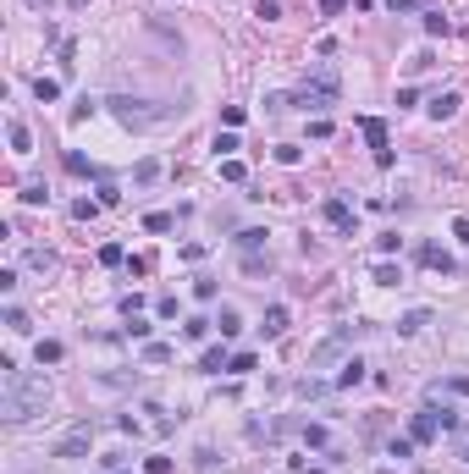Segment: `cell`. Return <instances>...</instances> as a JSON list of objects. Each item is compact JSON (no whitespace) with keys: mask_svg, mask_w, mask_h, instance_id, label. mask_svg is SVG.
<instances>
[{"mask_svg":"<svg viewBox=\"0 0 469 474\" xmlns=\"http://www.w3.org/2000/svg\"><path fill=\"white\" fill-rule=\"evenodd\" d=\"M128 336H133V342H150V320H138V314H133V326H128Z\"/></svg>","mask_w":469,"mask_h":474,"instance_id":"38","label":"cell"},{"mask_svg":"<svg viewBox=\"0 0 469 474\" xmlns=\"http://www.w3.org/2000/svg\"><path fill=\"white\" fill-rule=\"evenodd\" d=\"M420 265H426V270H442V276H458V259H453L442 243H420Z\"/></svg>","mask_w":469,"mask_h":474,"instance_id":"6","label":"cell"},{"mask_svg":"<svg viewBox=\"0 0 469 474\" xmlns=\"http://www.w3.org/2000/svg\"><path fill=\"white\" fill-rule=\"evenodd\" d=\"M426 326H431V314H426V309H408L403 320H398V331H403V336H414V331H426Z\"/></svg>","mask_w":469,"mask_h":474,"instance_id":"11","label":"cell"},{"mask_svg":"<svg viewBox=\"0 0 469 474\" xmlns=\"http://www.w3.org/2000/svg\"><path fill=\"white\" fill-rule=\"evenodd\" d=\"M22 205H44V199H50V193H44V182H22V193H17Z\"/></svg>","mask_w":469,"mask_h":474,"instance_id":"24","label":"cell"},{"mask_svg":"<svg viewBox=\"0 0 469 474\" xmlns=\"http://www.w3.org/2000/svg\"><path fill=\"white\" fill-rule=\"evenodd\" d=\"M6 331H17V336H22V331H28V314H22V309H6Z\"/></svg>","mask_w":469,"mask_h":474,"instance_id":"37","label":"cell"},{"mask_svg":"<svg viewBox=\"0 0 469 474\" xmlns=\"http://www.w3.org/2000/svg\"><path fill=\"white\" fill-rule=\"evenodd\" d=\"M277 160H282V165H299V160H304V149H293V144H277Z\"/></svg>","mask_w":469,"mask_h":474,"instance_id":"36","label":"cell"},{"mask_svg":"<svg viewBox=\"0 0 469 474\" xmlns=\"http://www.w3.org/2000/svg\"><path fill=\"white\" fill-rule=\"evenodd\" d=\"M458 105H464L458 94H436L426 110H431V122H453V116H458Z\"/></svg>","mask_w":469,"mask_h":474,"instance_id":"9","label":"cell"},{"mask_svg":"<svg viewBox=\"0 0 469 474\" xmlns=\"http://www.w3.org/2000/svg\"><path fill=\"white\" fill-rule=\"evenodd\" d=\"M44 403H50L44 375L17 370V359H0V419L6 425H28L34 413H44Z\"/></svg>","mask_w":469,"mask_h":474,"instance_id":"1","label":"cell"},{"mask_svg":"<svg viewBox=\"0 0 469 474\" xmlns=\"http://www.w3.org/2000/svg\"><path fill=\"white\" fill-rule=\"evenodd\" d=\"M232 149H237V133H215V155L221 160H232Z\"/></svg>","mask_w":469,"mask_h":474,"instance_id":"27","label":"cell"},{"mask_svg":"<svg viewBox=\"0 0 469 474\" xmlns=\"http://www.w3.org/2000/svg\"><path fill=\"white\" fill-rule=\"evenodd\" d=\"M105 110L128 127V133H150V127H166L171 116H182V105H171V100H138V94H110Z\"/></svg>","mask_w":469,"mask_h":474,"instance_id":"2","label":"cell"},{"mask_svg":"<svg viewBox=\"0 0 469 474\" xmlns=\"http://www.w3.org/2000/svg\"><path fill=\"white\" fill-rule=\"evenodd\" d=\"M398 282H403L398 265H376V287H398Z\"/></svg>","mask_w":469,"mask_h":474,"instance_id":"23","label":"cell"},{"mask_svg":"<svg viewBox=\"0 0 469 474\" xmlns=\"http://www.w3.org/2000/svg\"><path fill=\"white\" fill-rule=\"evenodd\" d=\"M342 6L348 0H320V17H342Z\"/></svg>","mask_w":469,"mask_h":474,"instance_id":"44","label":"cell"},{"mask_svg":"<svg viewBox=\"0 0 469 474\" xmlns=\"http://www.w3.org/2000/svg\"><path fill=\"white\" fill-rule=\"evenodd\" d=\"M426 34H448V17L442 11H426Z\"/></svg>","mask_w":469,"mask_h":474,"instance_id":"40","label":"cell"},{"mask_svg":"<svg viewBox=\"0 0 469 474\" xmlns=\"http://www.w3.org/2000/svg\"><path fill=\"white\" fill-rule=\"evenodd\" d=\"M155 177H160V160H138V165H133V182H138V187H150Z\"/></svg>","mask_w":469,"mask_h":474,"instance_id":"14","label":"cell"},{"mask_svg":"<svg viewBox=\"0 0 469 474\" xmlns=\"http://www.w3.org/2000/svg\"><path fill=\"white\" fill-rule=\"evenodd\" d=\"M28 6H50V0H28Z\"/></svg>","mask_w":469,"mask_h":474,"instance_id":"50","label":"cell"},{"mask_svg":"<svg viewBox=\"0 0 469 474\" xmlns=\"http://www.w3.org/2000/svg\"><path fill=\"white\" fill-rule=\"evenodd\" d=\"M408 436H414V441H436V436H442V425H436V408L414 413V419H408Z\"/></svg>","mask_w":469,"mask_h":474,"instance_id":"8","label":"cell"},{"mask_svg":"<svg viewBox=\"0 0 469 474\" xmlns=\"http://www.w3.org/2000/svg\"><path fill=\"white\" fill-rule=\"evenodd\" d=\"M453 237H458V243H469V215H453Z\"/></svg>","mask_w":469,"mask_h":474,"instance_id":"43","label":"cell"},{"mask_svg":"<svg viewBox=\"0 0 469 474\" xmlns=\"http://www.w3.org/2000/svg\"><path fill=\"white\" fill-rule=\"evenodd\" d=\"M88 441H94V425H78V431H66L56 447H50V458H83Z\"/></svg>","mask_w":469,"mask_h":474,"instance_id":"5","label":"cell"},{"mask_svg":"<svg viewBox=\"0 0 469 474\" xmlns=\"http://www.w3.org/2000/svg\"><path fill=\"white\" fill-rule=\"evenodd\" d=\"M144 359H150V364H171V348L166 342H144Z\"/></svg>","mask_w":469,"mask_h":474,"instance_id":"26","label":"cell"},{"mask_svg":"<svg viewBox=\"0 0 469 474\" xmlns=\"http://www.w3.org/2000/svg\"><path fill=\"white\" fill-rule=\"evenodd\" d=\"M34 100H39V105L61 100V83H56V78H34Z\"/></svg>","mask_w":469,"mask_h":474,"instance_id":"10","label":"cell"},{"mask_svg":"<svg viewBox=\"0 0 469 474\" xmlns=\"http://www.w3.org/2000/svg\"><path fill=\"white\" fill-rule=\"evenodd\" d=\"M359 381H364V364H359V359H348V364L337 370V386H359Z\"/></svg>","mask_w":469,"mask_h":474,"instance_id":"15","label":"cell"},{"mask_svg":"<svg viewBox=\"0 0 469 474\" xmlns=\"http://www.w3.org/2000/svg\"><path fill=\"white\" fill-rule=\"evenodd\" d=\"M66 6H78V11H83V6H88V0H66Z\"/></svg>","mask_w":469,"mask_h":474,"instance_id":"49","label":"cell"},{"mask_svg":"<svg viewBox=\"0 0 469 474\" xmlns=\"http://www.w3.org/2000/svg\"><path fill=\"white\" fill-rule=\"evenodd\" d=\"M144 469H150V474H171V458H150Z\"/></svg>","mask_w":469,"mask_h":474,"instance_id":"47","label":"cell"},{"mask_svg":"<svg viewBox=\"0 0 469 474\" xmlns=\"http://www.w3.org/2000/svg\"><path fill=\"white\" fill-rule=\"evenodd\" d=\"M221 122H227V127H243V105H221Z\"/></svg>","mask_w":469,"mask_h":474,"instance_id":"39","label":"cell"},{"mask_svg":"<svg viewBox=\"0 0 469 474\" xmlns=\"http://www.w3.org/2000/svg\"><path fill=\"white\" fill-rule=\"evenodd\" d=\"M215 326H221V336H237V331H243V314H237V309H221Z\"/></svg>","mask_w":469,"mask_h":474,"instance_id":"21","label":"cell"},{"mask_svg":"<svg viewBox=\"0 0 469 474\" xmlns=\"http://www.w3.org/2000/svg\"><path fill=\"white\" fill-rule=\"evenodd\" d=\"M386 453H392V458H414V436H403V441H392Z\"/></svg>","mask_w":469,"mask_h":474,"instance_id":"41","label":"cell"},{"mask_svg":"<svg viewBox=\"0 0 469 474\" xmlns=\"http://www.w3.org/2000/svg\"><path fill=\"white\" fill-rule=\"evenodd\" d=\"M293 105H304V110H331V105H337V72L320 66L315 78H304L299 94H293Z\"/></svg>","mask_w":469,"mask_h":474,"instance_id":"3","label":"cell"},{"mask_svg":"<svg viewBox=\"0 0 469 474\" xmlns=\"http://www.w3.org/2000/svg\"><path fill=\"white\" fill-rule=\"evenodd\" d=\"M243 270H249V276H265V270H271V259H259V254H243Z\"/></svg>","mask_w":469,"mask_h":474,"instance_id":"34","label":"cell"},{"mask_svg":"<svg viewBox=\"0 0 469 474\" xmlns=\"http://www.w3.org/2000/svg\"><path fill=\"white\" fill-rule=\"evenodd\" d=\"M259 331H265V336H282V331H287V309H282V304H277V309H265V326H259Z\"/></svg>","mask_w":469,"mask_h":474,"instance_id":"12","label":"cell"},{"mask_svg":"<svg viewBox=\"0 0 469 474\" xmlns=\"http://www.w3.org/2000/svg\"><path fill=\"white\" fill-rule=\"evenodd\" d=\"M100 199H78V205H72V221H94V215H100Z\"/></svg>","mask_w":469,"mask_h":474,"instance_id":"20","label":"cell"},{"mask_svg":"<svg viewBox=\"0 0 469 474\" xmlns=\"http://www.w3.org/2000/svg\"><path fill=\"white\" fill-rule=\"evenodd\" d=\"M34 353H39V364H61V342H39Z\"/></svg>","mask_w":469,"mask_h":474,"instance_id":"29","label":"cell"},{"mask_svg":"<svg viewBox=\"0 0 469 474\" xmlns=\"http://www.w3.org/2000/svg\"><path fill=\"white\" fill-rule=\"evenodd\" d=\"M320 215H326L337 232H354V210H348V199H326V205H320Z\"/></svg>","mask_w":469,"mask_h":474,"instance_id":"7","label":"cell"},{"mask_svg":"<svg viewBox=\"0 0 469 474\" xmlns=\"http://www.w3.org/2000/svg\"><path fill=\"white\" fill-rule=\"evenodd\" d=\"M6 138H11V149H17V155H28V149H34V138H28V127H22V122L6 127Z\"/></svg>","mask_w":469,"mask_h":474,"instance_id":"16","label":"cell"},{"mask_svg":"<svg viewBox=\"0 0 469 474\" xmlns=\"http://www.w3.org/2000/svg\"><path fill=\"white\" fill-rule=\"evenodd\" d=\"M227 364H232V359H227V353H221V348H205V359H199V370H205V375L227 370Z\"/></svg>","mask_w":469,"mask_h":474,"instance_id":"13","label":"cell"},{"mask_svg":"<svg viewBox=\"0 0 469 474\" xmlns=\"http://www.w3.org/2000/svg\"><path fill=\"white\" fill-rule=\"evenodd\" d=\"M237 248H243V254H259V248H265V232H259V227L237 232Z\"/></svg>","mask_w":469,"mask_h":474,"instance_id":"18","label":"cell"},{"mask_svg":"<svg viewBox=\"0 0 469 474\" xmlns=\"http://www.w3.org/2000/svg\"><path fill=\"white\" fill-rule=\"evenodd\" d=\"M122 259H128V254H122V243H105V248H100V265H122Z\"/></svg>","mask_w":469,"mask_h":474,"instance_id":"31","label":"cell"},{"mask_svg":"<svg viewBox=\"0 0 469 474\" xmlns=\"http://www.w3.org/2000/svg\"><path fill=\"white\" fill-rule=\"evenodd\" d=\"M254 17H259V22H277V17H282V6H277V0H259Z\"/></svg>","mask_w":469,"mask_h":474,"instance_id":"33","label":"cell"},{"mask_svg":"<svg viewBox=\"0 0 469 474\" xmlns=\"http://www.w3.org/2000/svg\"><path fill=\"white\" fill-rule=\"evenodd\" d=\"M205 331H210V320H188V326H182V336H188V342H199Z\"/></svg>","mask_w":469,"mask_h":474,"instance_id":"42","label":"cell"},{"mask_svg":"<svg viewBox=\"0 0 469 474\" xmlns=\"http://www.w3.org/2000/svg\"><path fill=\"white\" fill-rule=\"evenodd\" d=\"M177 227V215H166V210H150V215H144V232H171Z\"/></svg>","mask_w":469,"mask_h":474,"instance_id":"17","label":"cell"},{"mask_svg":"<svg viewBox=\"0 0 469 474\" xmlns=\"http://www.w3.org/2000/svg\"><path fill=\"white\" fill-rule=\"evenodd\" d=\"M299 397L309 403V397H326V381H299Z\"/></svg>","mask_w":469,"mask_h":474,"instance_id":"35","label":"cell"},{"mask_svg":"<svg viewBox=\"0 0 469 474\" xmlns=\"http://www.w3.org/2000/svg\"><path fill=\"white\" fill-rule=\"evenodd\" d=\"M28 265L34 270H56V254H50V248H28Z\"/></svg>","mask_w":469,"mask_h":474,"instance_id":"22","label":"cell"},{"mask_svg":"<svg viewBox=\"0 0 469 474\" xmlns=\"http://www.w3.org/2000/svg\"><path fill=\"white\" fill-rule=\"evenodd\" d=\"M458 458H469V431H464V436H458Z\"/></svg>","mask_w":469,"mask_h":474,"instance_id":"48","label":"cell"},{"mask_svg":"<svg viewBox=\"0 0 469 474\" xmlns=\"http://www.w3.org/2000/svg\"><path fill=\"white\" fill-rule=\"evenodd\" d=\"M94 110H100V100H78V105H72V127H83Z\"/></svg>","mask_w":469,"mask_h":474,"instance_id":"25","label":"cell"},{"mask_svg":"<svg viewBox=\"0 0 469 474\" xmlns=\"http://www.w3.org/2000/svg\"><path fill=\"white\" fill-rule=\"evenodd\" d=\"M66 171H72V177H100V165H88L83 155H78V149L66 155Z\"/></svg>","mask_w":469,"mask_h":474,"instance_id":"19","label":"cell"},{"mask_svg":"<svg viewBox=\"0 0 469 474\" xmlns=\"http://www.w3.org/2000/svg\"><path fill=\"white\" fill-rule=\"evenodd\" d=\"M249 171H243V160H221V182H243Z\"/></svg>","mask_w":469,"mask_h":474,"instance_id":"28","label":"cell"},{"mask_svg":"<svg viewBox=\"0 0 469 474\" xmlns=\"http://www.w3.org/2000/svg\"><path fill=\"white\" fill-rule=\"evenodd\" d=\"M227 370H232V375H249V370H254V353H232V364H227Z\"/></svg>","mask_w":469,"mask_h":474,"instance_id":"32","label":"cell"},{"mask_svg":"<svg viewBox=\"0 0 469 474\" xmlns=\"http://www.w3.org/2000/svg\"><path fill=\"white\" fill-rule=\"evenodd\" d=\"M386 11H403L408 17V11H420V0H386Z\"/></svg>","mask_w":469,"mask_h":474,"instance_id":"45","label":"cell"},{"mask_svg":"<svg viewBox=\"0 0 469 474\" xmlns=\"http://www.w3.org/2000/svg\"><path fill=\"white\" fill-rule=\"evenodd\" d=\"M359 133H364V144L376 149V165H392V144H386V122L381 116H359Z\"/></svg>","mask_w":469,"mask_h":474,"instance_id":"4","label":"cell"},{"mask_svg":"<svg viewBox=\"0 0 469 474\" xmlns=\"http://www.w3.org/2000/svg\"><path fill=\"white\" fill-rule=\"evenodd\" d=\"M448 392H458V397H469V375H453V381H448Z\"/></svg>","mask_w":469,"mask_h":474,"instance_id":"46","label":"cell"},{"mask_svg":"<svg viewBox=\"0 0 469 474\" xmlns=\"http://www.w3.org/2000/svg\"><path fill=\"white\" fill-rule=\"evenodd\" d=\"M100 205H122V187L105 182V177H100Z\"/></svg>","mask_w":469,"mask_h":474,"instance_id":"30","label":"cell"}]
</instances>
